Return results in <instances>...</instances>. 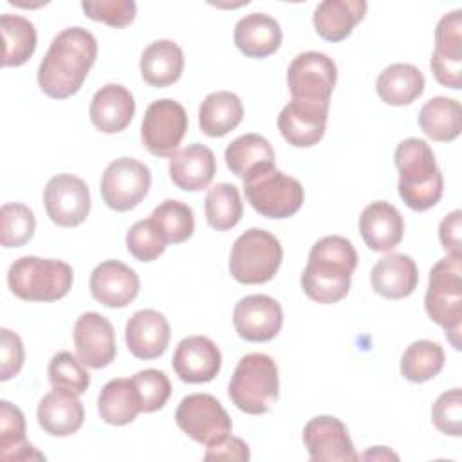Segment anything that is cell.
<instances>
[{
  "label": "cell",
  "mask_w": 462,
  "mask_h": 462,
  "mask_svg": "<svg viewBox=\"0 0 462 462\" xmlns=\"http://www.w3.org/2000/svg\"><path fill=\"white\" fill-rule=\"evenodd\" d=\"M280 23L265 13H251L240 18L235 25L233 40L236 49L247 58H267L282 45Z\"/></svg>",
  "instance_id": "cell-27"
},
{
  "label": "cell",
  "mask_w": 462,
  "mask_h": 462,
  "mask_svg": "<svg viewBox=\"0 0 462 462\" xmlns=\"http://www.w3.org/2000/svg\"><path fill=\"white\" fill-rule=\"evenodd\" d=\"M135 101L132 92L117 83H108L101 87L88 108L92 125L103 134L123 132L134 119Z\"/></svg>",
  "instance_id": "cell-24"
},
{
  "label": "cell",
  "mask_w": 462,
  "mask_h": 462,
  "mask_svg": "<svg viewBox=\"0 0 462 462\" xmlns=\"http://www.w3.org/2000/svg\"><path fill=\"white\" fill-rule=\"evenodd\" d=\"M204 211L208 224L217 231H227L235 227L244 213V204L238 188L229 182L215 184L208 189L204 200Z\"/></svg>",
  "instance_id": "cell-38"
},
{
  "label": "cell",
  "mask_w": 462,
  "mask_h": 462,
  "mask_svg": "<svg viewBox=\"0 0 462 462\" xmlns=\"http://www.w3.org/2000/svg\"><path fill=\"white\" fill-rule=\"evenodd\" d=\"M170 336L168 319L153 309L134 312L125 327V339L130 354L144 361L162 356L168 348Z\"/></svg>",
  "instance_id": "cell-21"
},
{
  "label": "cell",
  "mask_w": 462,
  "mask_h": 462,
  "mask_svg": "<svg viewBox=\"0 0 462 462\" xmlns=\"http://www.w3.org/2000/svg\"><path fill=\"white\" fill-rule=\"evenodd\" d=\"M368 4L365 0H323L318 4L312 23L316 32L327 42H341L365 18Z\"/></svg>",
  "instance_id": "cell-28"
},
{
  "label": "cell",
  "mask_w": 462,
  "mask_h": 462,
  "mask_svg": "<svg viewBox=\"0 0 462 462\" xmlns=\"http://www.w3.org/2000/svg\"><path fill=\"white\" fill-rule=\"evenodd\" d=\"M278 393L280 379L274 359L262 352L242 356L227 386L231 402L244 413L262 415L273 408Z\"/></svg>",
  "instance_id": "cell-5"
},
{
  "label": "cell",
  "mask_w": 462,
  "mask_h": 462,
  "mask_svg": "<svg viewBox=\"0 0 462 462\" xmlns=\"http://www.w3.org/2000/svg\"><path fill=\"white\" fill-rule=\"evenodd\" d=\"M337 69L332 58L318 51L298 54L287 69V87L291 99L330 105L336 87Z\"/></svg>",
  "instance_id": "cell-9"
},
{
  "label": "cell",
  "mask_w": 462,
  "mask_h": 462,
  "mask_svg": "<svg viewBox=\"0 0 462 462\" xmlns=\"http://www.w3.org/2000/svg\"><path fill=\"white\" fill-rule=\"evenodd\" d=\"M372 289L388 300L410 296L419 283V269L411 256L390 253L381 256L370 271Z\"/></svg>",
  "instance_id": "cell-25"
},
{
  "label": "cell",
  "mask_w": 462,
  "mask_h": 462,
  "mask_svg": "<svg viewBox=\"0 0 462 462\" xmlns=\"http://www.w3.org/2000/svg\"><path fill=\"white\" fill-rule=\"evenodd\" d=\"M81 9L90 20L103 22L114 29L130 25L137 14V5L134 0L81 2Z\"/></svg>",
  "instance_id": "cell-45"
},
{
  "label": "cell",
  "mask_w": 462,
  "mask_h": 462,
  "mask_svg": "<svg viewBox=\"0 0 462 462\" xmlns=\"http://www.w3.org/2000/svg\"><path fill=\"white\" fill-rule=\"evenodd\" d=\"M152 184L150 168L132 157L112 161L101 177L103 202L114 211L134 209L146 195Z\"/></svg>",
  "instance_id": "cell-12"
},
{
  "label": "cell",
  "mask_w": 462,
  "mask_h": 462,
  "mask_svg": "<svg viewBox=\"0 0 462 462\" xmlns=\"http://www.w3.org/2000/svg\"><path fill=\"white\" fill-rule=\"evenodd\" d=\"M420 130L437 143H449L460 135L462 106L457 99L437 96L426 101L419 112Z\"/></svg>",
  "instance_id": "cell-33"
},
{
  "label": "cell",
  "mask_w": 462,
  "mask_h": 462,
  "mask_svg": "<svg viewBox=\"0 0 462 462\" xmlns=\"http://www.w3.org/2000/svg\"><path fill=\"white\" fill-rule=\"evenodd\" d=\"M99 417L112 426H125L141 413V402L132 379L117 377L108 381L97 397Z\"/></svg>",
  "instance_id": "cell-32"
},
{
  "label": "cell",
  "mask_w": 462,
  "mask_h": 462,
  "mask_svg": "<svg viewBox=\"0 0 462 462\" xmlns=\"http://www.w3.org/2000/svg\"><path fill=\"white\" fill-rule=\"evenodd\" d=\"M188 114L179 101L164 97L150 103L141 123L144 148L155 157H171L188 132Z\"/></svg>",
  "instance_id": "cell-10"
},
{
  "label": "cell",
  "mask_w": 462,
  "mask_h": 462,
  "mask_svg": "<svg viewBox=\"0 0 462 462\" xmlns=\"http://www.w3.org/2000/svg\"><path fill=\"white\" fill-rule=\"evenodd\" d=\"M36 419L45 433L52 437H69L83 426L85 410L78 393L65 388H54L38 402Z\"/></svg>",
  "instance_id": "cell-23"
},
{
  "label": "cell",
  "mask_w": 462,
  "mask_h": 462,
  "mask_svg": "<svg viewBox=\"0 0 462 462\" xmlns=\"http://www.w3.org/2000/svg\"><path fill=\"white\" fill-rule=\"evenodd\" d=\"M47 217L60 227H76L90 213V191L83 179L72 173H58L43 189Z\"/></svg>",
  "instance_id": "cell-13"
},
{
  "label": "cell",
  "mask_w": 462,
  "mask_h": 462,
  "mask_svg": "<svg viewBox=\"0 0 462 462\" xmlns=\"http://www.w3.org/2000/svg\"><path fill=\"white\" fill-rule=\"evenodd\" d=\"M431 420L435 428L449 437L462 435V390L453 388L437 397L431 406Z\"/></svg>",
  "instance_id": "cell-44"
},
{
  "label": "cell",
  "mask_w": 462,
  "mask_h": 462,
  "mask_svg": "<svg viewBox=\"0 0 462 462\" xmlns=\"http://www.w3.org/2000/svg\"><path fill=\"white\" fill-rule=\"evenodd\" d=\"M224 159L231 173L244 179L260 166L274 164V150L260 134H245L231 141L224 152Z\"/></svg>",
  "instance_id": "cell-35"
},
{
  "label": "cell",
  "mask_w": 462,
  "mask_h": 462,
  "mask_svg": "<svg viewBox=\"0 0 462 462\" xmlns=\"http://www.w3.org/2000/svg\"><path fill=\"white\" fill-rule=\"evenodd\" d=\"M2 336V346H0V381H9L23 366L25 352H23V343L18 334H14L9 328L0 330Z\"/></svg>",
  "instance_id": "cell-46"
},
{
  "label": "cell",
  "mask_w": 462,
  "mask_h": 462,
  "mask_svg": "<svg viewBox=\"0 0 462 462\" xmlns=\"http://www.w3.org/2000/svg\"><path fill=\"white\" fill-rule=\"evenodd\" d=\"M330 105L291 99L278 116V130L282 137L296 148H310L318 144L327 130Z\"/></svg>",
  "instance_id": "cell-18"
},
{
  "label": "cell",
  "mask_w": 462,
  "mask_h": 462,
  "mask_svg": "<svg viewBox=\"0 0 462 462\" xmlns=\"http://www.w3.org/2000/svg\"><path fill=\"white\" fill-rule=\"evenodd\" d=\"M177 426L195 442L213 446L231 433V419L220 401L209 393L186 395L175 411Z\"/></svg>",
  "instance_id": "cell-11"
},
{
  "label": "cell",
  "mask_w": 462,
  "mask_h": 462,
  "mask_svg": "<svg viewBox=\"0 0 462 462\" xmlns=\"http://www.w3.org/2000/svg\"><path fill=\"white\" fill-rule=\"evenodd\" d=\"M78 359L88 368L108 366L117 352L112 323L97 312H83L72 330Z\"/></svg>",
  "instance_id": "cell-17"
},
{
  "label": "cell",
  "mask_w": 462,
  "mask_h": 462,
  "mask_svg": "<svg viewBox=\"0 0 462 462\" xmlns=\"http://www.w3.org/2000/svg\"><path fill=\"white\" fill-rule=\"evenodd\" d=\"M0 29L4 38V67L23 65L36 51V29L34 23L23 16L4 13L0 16Z\"/></svg>",
  "instance_id": "cell-36"
},
{
  "label": "cell",
  "mask_w": 462,
  "mask_h": 462,
  "mask_svg": "<svg viewBox=\"0 0 462 462\" xmlns=\"http://www.w3.org/2000/svg\"><path fill=\"white\" fill-rule=\"evenodd\" d=\"M97 58V42L85 27L60 31L40 67L38 85L52 99H67L76 94L87 79Z\"/></svg>",
  "instance_id": "cell-1"
},
{
  "label": "cell",
  "mask_w": 462,
  "mask_h": 462,
  "mask_svg": "<svg viewBox=\"0 0 462 462\" xmlns=\"http://www.w3.org/2000/svg\"><path fill=\"white\" fill-rule=\"evenodd\" d=\"M359 233L368 249L388 253L402 240L404 218L390 202L375 200L363 209L359 217Z\"/></svg>",
  "instance_id": "cell-22"
},
{
  "label": "cell",
  "mask_w": 462,
  "mask_h": 462,
  "mask_svg": "<svg viewBox=\"0 0 462 462\" xmlns=\"http://www.w3.org/2000/svg\"><path fill=\"white\" fill-rule=\"evenodd\" d=\"M247 202L267 218H289L300 211L305 191L298 179L280 171L274 164L260 166L244 179Z\"/></svg>",
  "instance_id": "cell-7"
},
{
  "label": "cell",
  "mask_w": 462,
  "mask_h": 462,
  "mask_svg": "<svg viewBox=\"0 0 462 462\" xmlns=\"http://www.w3.org/2000/svg\"><path fill=\"white\" fill-rule=\"evenodd\" d=\"M435 79L453 90L462 88V11L446 13L435 29V51L430 60Z\"/></svg>",
  "instance_id": "cell-14"
},
{
  "label": "cell",
  "mask_w": 462,
  "mask_h": 462,
  "mask_svg": "<svg viewBox=\"0 0 462 462\" xmlns=\"http://www.w3.org/2000/svg\"><path fill=\"white\" fill-rule=\"evenodd\" d=\"M74 273L63 260L22 256L7 271L11 292L23 301H56L72 289Z\"/></svg>",
  "instance_id": "cell-6"
},
{
  "label": "cell",
  "mask_w": 462,
  "mask_h": 462,
  "mask_svg": "<svg viewBox=\"0 0 462 462\" xmlns=\"http://www.w3.org/2000/svg\"><path fill=\"white\" fill-rule=\"evenodd\" d=\"M363 458H393V460H397L399 457L393 455L392 451H388L384 446H377V448L366 451V453L363 455Z\"/></svg>",
  "instance_id": "cell-49"
},
{
  "label": "cell",
  "mask_w": 462,
  "mask_h": 462,
  "mask_svg": "<svg viewBox=\"0 0 462 462\" xmlns=\"http://www.w3.org/2000/svg\"><path fill=\"white\" fill-rule=\"evenodd\" d=\"M395 166L399 171V195L413 211L433 208L444 191V177L437 166L431 146L419 137L404 139L397 144Z\"/></svg>",
  "instance_id": "cell-3"
},
{
  "label": "cell",
  "mask_w": 462,
  "mask_h": 462,
  "mask_svg": "<svg viewBox=\"0 0 462 462\" xmlns=\"http://www.w3.org/2000/svg\"><path fill=\"white\" fill-rule=\"evenodd\" d=\"M222 365V354L218 346L206 336L184 337L171 359V366L180 381L189 384L209 383L217 377Z\"/></svg>",
  "instance_id": "cell-19"
},
{
  "label": "cell",
  "mask_w": 462,
  "mask_h": 462,
  "mask_svg": "<svg viewBox=\"0 0 462 462\" xmlns=\"http://www.w3.org/2000/svg\"><path fill=\"white\" fill-rule=\"evenodd\" d=\"M242 117L244 105L229 90L208 94L199 108V126L208 137H224L242 123Z\"/></svg>",
  "instance_id": "cell-30"
},
{
  "label": "cell",
  "mask_w": 462,
  "mask_h": 462,
  "mask_svg": "<svg viewBox=\"0 0 462 462\" xmlns=\"http://www.w3.org/2000/svg\"><path fill=\"white\" fill-rule=\"evenodd\" d=\"M132 381L139 395L141 411L152 413L164 408V404L171 395V383L162 370H157V368L141 370L132 377Z\"/></svg>",
  "instance_id": "cell-43"
},
{
  "label": "cell",
  "mask_w": 462,
  "mask_h": 462,
  "mask_svg": "<svg viewBox=\"0 0 462 462\" xmlns=\"http://www.w3.org/2000/svg\"><path fill=\"white\" fill-rule=\"evenodd\" d=\"M0 458L7 462L45 460V457L25 440V417L22 410L9 401L0 402Z\"/></svg>",
  "instance_id": "cell-34"
},
{
  "label": "cell",
  "mask_w": 462,
  "mask_h": 462,
  "mask_svg": "<svg viewBox=\"0 0 462 462\" xmlns=\"http://www.w3.org/2000/svg\"><path fill=\"white\" fill-rule=\"evenodd\" d=\"M357 267V253L350 240L339 235L319 238L301 274L303 292L318 303H337L350 291V278Z\"/></svg>",
  "instance_id": "cell-2"
},
{
  "label": "cell",
  "mask_w": 462,
  "mask_h": 462,
  "mask_svg": "<svg viewBox=\"0 0 462 462\" xmlns=\"http://www.w3.org/2000/svg\"><path fill=\"white\" fill-rule=\"evenodd\" d=\"M143 79L155 88L170 87L182 76L184 54L171 40H155L141 54L139 61Z\"/></svg>",
  "instance_id": "cell-29"
},
{
  "label": "cell",
  "mask_w": 462,
  "mask_h": 462,
  "mask_svg": "<svg viewBox=\"0 0 462 462\" xmlns=\"http://www.w3.org/2000/svg\"><path fill=\"white\" fill-rule=\"evenodd\" d=\"M36 229L34 213L20 202H7L0 209V242L4 247L25 245Z\"/></svg>",
  "instance_id": "cell-40"
},
{
  "label": "cell",
  "mask_w": 462,
  "mask_h": 462,
  "mask_svg": "<svg viewBox=\"0 0 462 462\" xmlns=\"http://www.w3.org/2000/svg\"><path fill=\"white\" fill-rule=\"evenodd\" d=\"M422 72L410 63H392L377 78V96L392 106H404L413 103L424 92Z\"/></svg>",
  "instance_id": "cell-31"
},
{
  "label": "cell",
  "mask_w": 462,
  "mask_h": 462,
  "mask_svg": "<svg viewBox=\"0 0 462 462\" xmlns=\"http://www.w3.org/2000/svg\"><path fill=\"white\" fill-rule=\"evenodd\" d=\"M303 444L310 460L356 462L359 455L350 440L346 426L332 415H318L303 428Z\"/></svg>",
  "instance_id": "cell-16"
},
{
  "label": "cell",
  "mask_w": 462,
  "mask_h": 462,
  "mask_svg": "<svg viewBox=\"0 0 462 462\" xmlns=\"http://www.w3.org/2000/svg\"><path fill=\"white\" fill-rule=\"evenodd\" d=\"M90 292L99 303L110 309H123L137 298L139 276L119 260H105L90 274Z\"/></svg>",
  "instance_id": "cell-20"
},
{
  "label": "cell",
  "mask_w": 462,
  "mask_h": 462,
  "mask_svg": "<svg viewBox=\"0 0 462 462\" xmlns=\"http://www.w3.org/2000/svg\"><path fill=\"white\" fill-rule=\"evenodd\" d=\"M47 372L54 388H65L78 395L85 393L90 384V374L87 372L85 365L78 359V356H72L67 350L52 356Z\"/></svg>",
  "instance_id": "cell-41"
},
{
  "label": "cell",
  "mask_w": 462,
  "mask_h": 462,
  "mask_svg": "<svg viewBox=\"0 0 462 462\" xmlns=\"http://www.w3.org/2000/svg\"><path fill=\"white\" fill-rule=\"evenodd\" d=\"M168 247V242L161 235L152 218L135 222L126 233V249L139 262L157 260Z\"/></svg>",
  "instance_id": "cell-42"
},
{
  "label": "cell",
  "mask_w": 462,
  "mask_h": 462,
  "mask_svg": "<svg viewBox=\"0 0 462 462\" xmlns=\"http://www.w3.org/2000/svg\"><path fill=\"white\" fill-rule=\"evenodd\" d=\"M170 179L184 191H200L208 188L217 173L215 153L200 143L188 144L170 157Z\"/></svg>",
  "instance_id": "cell-26"
},
{
  "label": "cell",
  "mask_w": 462,
  "mask_h": 462,
  "mask_svg": "<svg viewBox=\"0 0 462 462\" xmlns=\"http://www.w3.org/2000/svg\"><path fill=\"white\" fill-rule=\"evenodd\" d=\"M424 307L430 319L446 330L451 346L460 350L462 254H448L431 267Z\"/></svg>",
  "instance_id": "cell-4"
},
{
  "label": "cell",
  "mask_w": 462,
  "mask_h": 462,
  "mask_svg": "<svg viewBox=\"0 0 462 462\" xmlns=\"http://www.w3.org/2000/svg\"><path fill=\"white\" fill-rule=\"evenodd\" d=\"M444 350L430 339L413 341L401 357V374L411 383H426L444 368Z\"/></svg>",
  "instance_id": "cell-37"
},
{
  "label": "cell",
  "mask_w": 462,
  "mask_h": 462,
  "mask_svg": "<svg viewBox=\"0 0 462 462\" xmlns=\"http://www.w3.org/2000/svg\"><path fill=\"white\" fill-rule=\"evenodd\" d=\"M233 325L236 334L245 341H271L283 325L282 305L267 294H249L235 305Z\"/></svg>",
  "instance_id": "cell-15"
},
{
  "label": "cell",
  "mask_w": 462,
  "mask_h": 462,
  "mask_svg": "<svg viewBox=\"0 0 462 462\" xmlns=\"http://www.w3.org/2000/svg\"><path fill=\"white\" fill-rule=\"evenodd\" d=\"M282 258L283 249L280 240L265 229L251 227L231 247L229 273L244 285L267 283L278 273Z\"/></svg>",
  "instance_id": "cell-8"
},
{
  "label": "cell",
  "mask_w": 462,
  "mask_h": 462,
  "mask_svg": "<svg viewBox=\"0 0 462 462\" xmlns=\"http://www.w3.org/2000/svg\"><path fill=\"white\" fill-rule=\"evenodd\" d=\"M460 233H462V211L455 209L448 213L439 226V238L442 247L448 251V254H462Z\"/></svg>",
  "instance_id": "cell-48"
},
{
  "label": "cell",
  "mask_w": 462,
  "mask_h": 462,
  "mask_svg": "<svg viewBox=\"0 0 462 462\" xmlns=\"http://www.w3.org/2000/svg\"><path fill=\"white\" fill-rule=\"evenodd\" d=\"M168 244L186 242L195 231L193 209L175 199L161 202L150 215Z\"/></svg>",
  "instance_id": "cell-39"
},
{
  "label": "cell",
  "mask_w": 462,
  "mask_h": 462,
  "mask_svg": "<svg viewBox=\"0 0 462 462\" xmlns=\"http://www.w3.org/2000/svg\"><path fill=\"white\" fill-rule=\"evenodd\" d=\"M249 446L238 439V437H231L227 435L226 439H222L220 442L208 446L206 453H204V460H249Z\"/></svg>",
  "instance_id": "cell-47"
}]
</instances>
